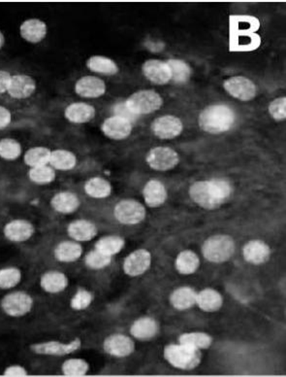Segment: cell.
<instances>
[{
  "label": "cell",
  "instance_id": "cell-1",
  "mask_svg": "<svg viewBox=\"0 0 286 377\" xmlns=\"http://www.w3.org/2000/svg\"><path fill=\"white\" fill-rule=\"evenodd\" d=\"M231 193V185L225 179L195 182L189 189L191 200L196 205L208 210L217 209L224 205Z\"/></svg>",
  "mask_w": 286,
  "mask_h": 377
},
{
  "label": "cell",
  "instance_id": "cell-2",
  "mask_svg": "<svg viewBox=\"0 0 286 377\" xmlns=\"http://www.w3.org/2000/svg\"><path fill=\"white\" fill-rule=\"evenodd\" d=\"M235 120V113L228 105H210L201 112L199 126L204 132L219 135L231 130Z\"/></svg>",
  "mask_w": 286,
  "mask_h": 377
},
{
  "label": "cell",
  "instance_id": "cell-3",
  "mask_svg": "<svg viewBox=\"0 0 286 377\" xmlns=\"http://www.w3.org/2000/svg\"><path fill=\"white\" fill-rule=\"evenodd\" d=\"M164 357L177 369L191 371L195 369L201 362L200 349L185 345V344H172L164 349Z\"/></svg>",
  "mask_w": 286,
  "mask_h": 377
},
{
  "label": "cell",
  "instance_id": "cell-4",
  "mask_svg": "<svg viewBox=\"0 0 286 377\" xmlns=\"http://www.w3.org/2000/svg\"><path fill=\"white\" fill-rule=\"evenodd\" d=\"M205 259L212 263H224L235 252V241L229 236H213L205 241L202 247Z\"/></svg>",
  "mask_w": 286,
  "mask_h": 377
},
{
  "label": "cell",
  "instance_id": "cell-5",
  "mask_svg": "<svg viewBox=\"0 0 286 377\" xmlns=\"http://www.w3.org/2000/svg\"><path fill=\"white\" fill-rule=\"evenodd\" d=\"M163 100L154 91L145 90L134 93L128 98L124 105L131 113L147 115L154 113L163 106Z\"/></svg>",
  "mask_w": 286,
  "mask_h": 377
},
{
  "label": "cell",
  "instance_id": "cell-6",
  "mask_svg": "<svg viewBox=\"0 0 286 377\" xmlns=\"http://www.w3.org/2000/svg\"><path fill=\"white\" fill-rule=\"evenodd\" d=\"M0 308L9 317H23L34 308V299L25 292H11L1 299Z\"/></svg>",
  "mask_w": 286,
  "mask_h": 377
},
{
  "label": "cell",
  "instance_id": "cell-7",
  "mask_svg": "<svg viewBox=\"0 0 286 377\" xmlns=\"http://www.w3.org/2000/svg\"><path fill=\"white\" fill-rule=\"evenodd\" d=\"M180 156L169 147H156L147 155V163L152 170L166 172L172 170L179 163Z\"/></svg>",
  "mask_w": 286,
  "mask_h": 377
},
{
  "label": "cell",
  "instance_id": "cell-8",
  "mask_svg": "<svg viewBox=\"0 0 286 377\" xmlns=\"http://www.w3.org/2000/svg\"><path fill=\"white\" fill-rule=\"evenodd\" d=\"M81 339H75L74 341L68 343H60V341H50L44 343H34L30 345V351L34 354L41 356H67L72 354L75 351L81 348Z\"/></svg>",
  "mask_w": 286,
  "mask_h": 377
},
{
  "label": "cell",
  "instance_id": "cell-9",
  "mask_svg": "<svg viewBox=\"0 0 286 377\" xmlns=\"http://www.w3.org/2000/svg\"><path fill=\"white\" fill-rule=\"evenodd\" d=\"M115 217L123 225L139 224L146 217V209L138 201L124 200L119 201L114 210Z\"/></svg>",
  "mask_w": 286,
  "mask_h": 377
},
{
  "label": "cell",
  "instance_id": "cell-10",
  "mask_svg": "<svg viewBox=\"0 0 286 377\" xmlns=\"http://www.w3.org/2000/svg\"><path fill=\"white\" fill-rule=\"evenodd\" d=\"M224 87L225 91L231 97L241 100V102H250L257 97V86L247 77H231V78L225 80Z\"/></svg>",
  "mask_w": 286,
  "mask_h": 377
},
{
  "label": "cell",
  "instance_id": "cell-11",
  "mask_svg": "<svg viewBox=\"0 0 286 377\" xmlns=\"http://www.w3.org/2000/svg\"><path fill=\"white\" fill-rule=\"evenodd\" d=\"M151 128L156 137L160 139H173L179 137L184 126L178 117L166 115L152 122Z\"/></svg>",
  "mask_w": 286,
  "mask_h": 377
},
{
  "label": "cell",
  "instance_id": "cell-12",
  "mask_svg": "<svg viewBox=\"0 0 286 377\" xmlns=\"http://www.w3.org/2000/svg\"><path fill=\"white\" fill-rule=\"evenodd\" d=\"M34 231V225L27 220L16 219L4 226L3 235L10 242L23 243L32 238Z\"/></svg>",
  "mask_w": 286,
  "mask_h": 377
},
{
  "label": "cell",
  "instance_id": "cell-13",
  "mask_svg": "<svg viewBox=\"0 0 286 377\" xmlns=\"http://www.w3.org/2000/svg\"><path fill=\"white\" fill-rule=\"evenodd\" d=\"M36 91V82L32 77L25 74L12 75L9 84V97L14 100H25L32 97Z\"/></svg>",
  "mask_w": 286,
  "mask_h": 377
},
{
  "label": "cell",
  "instance_id": "cell-14",
  "mask_svg": "<svg viewBox=\"0 0 286 377\" xmlns=\"http://www.w3.org/2000/svg\"><path fill=\"white\" fill-rule=\"evenodd\" d=\"M152 255L146 249L136 250L126 258L123 271L130 276H139L146 273L151 266Z\"/></svg>",
  "mask_w": 286,
  "mask_h": 377
},
{
  "label": "cell",
  "instance_id": "cell-15",
  "mask_svg": "<svg viewBox=\"0 0 286 377\" xmlns=\"http://www.w3.org/2000/svg\"><path fill=\"white\" fill-rule=\"evenodd\" d=\"M103 348L107 354L114 356V357L123 358L132 354L135 346L130 337L117 334H112L105 339Z\"/></svg>",
  "mask_w": 286,
  "mask_h": 377
},
{
  "label": "cell",
  "instance_id": "cell-16",
  "mask_svg": "<svg viewBox=\"0 0 286 377\" xmlns=\"http://www.w3.org/2000/svg\"><path fill=\"white\" fill-rule=\"evenodd\" d=\"M102 130L111 139L123 140L130 137L132 132V124L123 117L112 116L103 122Z\"/></svg>",
  "mask_w": 286,
  "mask_h": 377
},
{
  "label": "cell",
  "instance_id": "cell-17",
  "mask_svg": "<svg viewBox=\"0 0 286 377\" xmlns=\"http://www.w3.org/2000/svg\"><path fill=\"white\" fill-rule=\"evenodd\" d=\"M142 72L147 80L156 85H166L171 81V71L167 62L149 60L142 67Z\"/></svg>",
  "mask_w": 286,
  "mask_h": 377
},
{
  "label": "cell",
  "instance_id": "cell-18",
  "mask_svg": "<svg viewBox=\"0 0 286 377\" xmlns=\"http://www.w3.org/2000/svg\"><path fill=\"white\" fill-rule=\"evenodd\" d=\"M75 92L82 98H97L106 92V85L98 77L84 76L77 81Z\"/></svg>",
  "mask_w": 286,
  "mask_h": 377
},
{
  "label": "cell",
  "instance_id": "cell-19",
  "mask_svg": "<svg viewBox=\"0 0 286 377\" xmlns=\"http://www.w3.org/2000/svg\"><path fill=\"white\" fill-rule=\"evenodd\" d=\"M48 27L45 22L39 19H29L21 25L20 34L28 43H40L45 38Z\"/></svg>",
  "mask_w": 286,
  "mask_h": 377
},
{
  "label": "cell",
  "instance_id": "cell-20",
  "mask_svg": "<svg viewBox=\"0 0 286 377\" xmlns=\"http://www.w3.org/2000/svg\"><path fill=\"white\" fill-rule=\"evenodd\" d=\"M64 116L73 124L88 123L95 117V108L88 103H71L65 108Z\"/></svg>",
  "mask_w": 286,
  "mask_h": 377
},
{
  "label": "cell",
  "instance_id": "cell-21",
  "mask_svg": "<svg viewBox=\"0 0 286 377\" xmlns=\"http://www.w3.org/2000/svg\"><path fill=\"white\" fill-rule=\"evenodd\" d=\"M40 287L48 294H60L67 289L68 278L62 271H50L40 277Z\"/></svg>",
  "mask_w": 286,
  "mask_h": 377
},
{
  "label": "cell",
  "instance_id": "cell-22",
  "mask_svg": "<svg viewBox=\"0 0 286 377\" xmlns=\"http://www.w3.org/2000/svg\"><path fill=\"white\" fill-rule=\"evenodd\" d=\"M67 233L74 241L84 242L95 238L97 235V229L95 224L88 220L81 219L70 223L67 228Z\"/></svg>",
  "mask_w": 286,
  "mask_h": 377
},
{
  "label": "cell",
  "instance_id": "cell-23",
  "mask_svg": "<svg viewBox=\"0 0 286 377\" xmlns=\"http://www.w3.org/2000/svg\"><path fill=\"white\" fill-rule=\"evenodd\" d=\"M243 254L248 263L261 264L268 261L271 250L264 241L252 240L243 247Z\"/></svg>",
  "mask_w": 286,
  "mask_h": 377
},
{
  "label": "cell",
  "instance_id": "cell-24",
  "mask_svg": "<svg viewBox=\"0 0 286 377\" xmlns=\"http://www.w3.org/2000/svg\"><path fill=\"white\" fill-rule=\"evenodd\" d=\"M83 254V247L77 241H62L56 246L53 255L56 261L60 263H74L78 261Z\"/></svg>",
  "mask_w": 286,
  "mask_h": 377
},
{
  "label": "cell",
  "instance_id": "cell-25",
  "mask_svg": "<svg viewBox=\"0 0 286 377\" xmlns=\"http://www.w3.org/2000/svg\"><path fill=\"white\" fill-rule=\"evenodd\" d=\"M80 205L78 196L71 192H60L51 200V208L60 214H71L78 209Z\"/></svg>",
  "mask_w": 286,
  "mask_h": 377
},
{
  "label": "cell",
  "instance_id": "cell-26",
  "mask_svg": "<svg viewBox=\"0 0 286 377\" xmlns=\"http://www.w3.org/2000/svg\"><path fill=\"white\" fill-rule=\"evenodd\" d=\"M145 201L150 207H159L167 200V191L165 186L158 180L152 179L145 186L144 191Z\"/></svg>",
  "mask_w": 286,
  "mask_h": 377
},
{
  "label": "cell",
  "instance_id": "cell-27",
  "mask_svg": "<svg viewBox=\"0 0 286 377\" xmlns=\"http://www.w3.org/2000/svg\"><path fill=\"white\" fill-rule=\"evenodd\" d=\"M224 304L222 295L213 289H205L197 294L196 304L206 312L219 310Z\"/></svg>",
  "mask_w": 286,
  "mask_h": 377
},
{
  "label": "cell",
  "instance_id": "cell-28",
  "mask_svg": "<svg viewBox=\"0 0 286 377\" xmlns=\"http://www.w3.org/2000/svg\"><path fill=\"white\" fill-rule=\"evenodd\" d=\"M76 165L77 158L72 152L63 149L53 150L51 152L49 165H51L53 170L67 172V170H73Z\"/></svg>",
  "mask_w": 286,
  "mask_h": 377
},
{
  "label": "cell",
  "instance_id": "cell-29",
  "mask_svg": "<svg viewBox=\"0 0 286 377\" xmlns=\"http://www.w3.org/2000/svg\"><path fill=\"white\" fill-rule=\"evenodd\" d=\"M157 332H158V326L156 321L151 317H143L135 321L130 330L133 336L142 341L152 339L156 336Z\"/></svg>",
  "mask_w": 286,
  "mask_h": 377
},
{
  "label": "cell",
  "instance_id": "cell-30",
  "mask_svg": "<svg viewBox=\"0 0 286 377\" xmlns=\"http://www.w3.org/2000/svg\"><path fill=\"white\" fill-rule=\"evenodd\" d=\"M196 297L197 293L192 288L182 287L173 292L170 301L178 310H187L196 304Z\"/></svg>",
  "mask_w": 286,
  "mask_h": 377
},
{
  "label": "cell",
  "instance_id": "cell-31",
  "mask_svg": "<svg viewBox=\"0 0 286 377\" xmlns=\"http://www.w3.org/2000/svg\"><path fill=\"white\" fill-rule=\"evenodd\" d=\"M86 67L95 73L107 75V76L116 75L119 72L117 63L111 58L103 57V56H93V57L88 58V62H86Z\"/></svg>",
  "mask_w": 286,
  "mask_h": 377
},
{
  "label": "cell",
  "instance_id": "cell-32",
  "mask_svg": "<svg viewBox=\"0 0 286 377\" xmlns=\"http://www.w3.org/2000/svg\"><path fill=\"white\" fill-rule=\"evenodd\" d=\"M84 192L93 198H106L111 194L112 186L106 179L93 177L84 184Z\"/></svg>",
  "mask_w": 286,
  "mask_h": 377
},
{
  "label": "cell",
  "instance_id": "cell-33",
  "mask_svg": "<svg viewBox=\"0 0 286 377\" xmlns=\"http://www.w3.org/2000/svg\"><path fill=\"white\" fill-rule=\"evenodd\" d=\"M51 150L43 146L28 149L23 156V161L30 168L48 165L50 163Z\"/></svg>",
  "mask_w": 286,
  "mask_h": 377
},
{
  "label": "cell",
  "instance_id": "cell-34",
  "mask_svg": "<svg viewBox=\"0 0 286 377\" xmlns=\"http://www.w3.org/2000/svg\"><path fill=\"white\" fill-rule=\"evenodd\" d=\"M200 261L195 253L191 250H185L180 253L177 260H176V269L180 273L184 275H192L195 273L199 268Z\"/></svg>",
  "mask_w": 286,
  "mask_h": 377
},
{
  "label": "cell",
  "instance_id": "cell-35",
  "mask_svg": "<svg viewBox=\"0 0 286 377\" xmlns=\"http://www.w3.org/2000/svg\"><path fill=\"white\" fill-rule=\"evenodd\" d=\"M166 62L170 69L171 80L180 85L189 82L191 76V69L189 63L182 60H176V58H171Z\"/></svg>",
  "mask_w": 286,
  "mask_h": 377
},
{
  "label": "cell",
  "instance_id": "cell-36",
  "mask_svg": "<svg viewBox=\"0 0 286 377\" xmlns=\"http://www.w3.org/2000/svg\"><path fill=\"white\" fill-rule=\"evenodd\" d=\"M124 244L126 243H124L123 238H121V236H104L95 243V249L112 257L121 252L124 247Z\"/></svg>",
  "mask_w": 286,
  "mask_h": 377
},
{
  "label": "cell",
  "instance_id": "cell-37",
  "mask_svg": "<svg viewBox=\"0 0 286 377\" xmlns=\"http://www.w3.org/2000/svg\"><path fill=\"white\" fill-rule=\"evenodd\" d=\"M22 278V271L16 266L0 269V290H10L17 287Z\"/></svg>",
  "mask_w": 286,
  "mask_h": 377
},
{
  "label": "cell",
  "instance_id": "cell-38",
  "mask_svg": "<svg viewBox=\"0 0 286 377\" xmlns=\"http://www.w3.org/2000/svg\"><path fill=\"white\" fill-rule=\"evenodd\" d=\"M22 145L13 138L0 139V158L8 161H16L22 155Z\"/></svg>",
  "mask_w": 286,
  "mask_h": 377
},
{
  "label": "cell",
  "instance_id": "cell-39",
  "mask_svg": "<svg viewBox=\"0 0 286 377\" xmlns=\"http://www.w3.org/2000/svg\"><path fill=\"white\" fill-rule=\"evenodd\" d=\"M56 177V170L49 165L32 168L28 172L30 181L37 185L51 184L55 181Z\"/></svg>",
  "mask_w": 286,
  "mask_h": 377
},
{
  "label": "cell",
  "instance_id": "cell-40",
  "mask_svg": "<svg viewBox=\"0 0 286 377\" xmlns=\"http://www.w3.org/2000/svg\"><path fill=\"white\" fill-rule=\"evenodd\" d=\"M180 343L197 349H207L212 344V337L205 332H189L180 336Z\"/></svg>",
  "mask_w": 286,
  "mask_h": 377
},
{
  "label": "cell",
  "instance_id": "cell-41",
  "mask_svg": "<svg viewBox=\"0 0 286 377\" xmlns=\"http://www.w3.org/2000/svg\"><path fill=\"white\" fill-rule=\"evenodd\" d=\"M90 366L83 359H68L62 364V371L65 376H84L88 374Z\"/></svg>",
  "mask_w": 286,
  "mask_h": 377
},
{
  "label": "cell",
  "instance_id": "cell-42",
  "mask_svg": "<svg viewBox=\"0 0 286 377\" xmlns=\"http://www.w3.org/2000/svg\"><path fill=\"white\" fill-rule=\"evenodd\" d=\"M111 256L104 254V253L98 251V250H93V251L88 252L84 258V263L86 266L91 269H102L107 268L110 264H111Z\"/></svg>",
  "mask_w": 286,
  "mask_h": 377
},
{
  "label": "cell",
  "instance_id": "cell-43",
  "mask_svg": "<svg viewBox=\"0 0 286 377\" xmlns=\"http://www.w3.org/2000/svg\"><path fill=\"white\" fill-rule=\"evenodd\" d=\"M93 301V294L86 289H79L72 297L70 306L77 311L84 310L91 306Z\"/></svg>",
  "mask_w": 286,
  "mask_h": 377
},
{
  "label": "cell",
  "instance_id": "cell-44",
  "mask_svg": "<svg viewBox=\"0 0 286 377\" xmlns=\"http://www.w3.org/2000/svg\"><path fill=\"white\" fill-rule=\"evenodd\" d=\"M286 98H276L269 105V113L276 121L285 120L286 117Z\"/></svg>",
  "mask_w": 286,
  "mask_h": 377
},
{
  "label": "cell",
  "instance_id": "cell-45",
  "mask_svg": "<svg viewBox=\"0 0 286 377\" xmlns=\"http://www.w3.org/2000/svg\"><path fill=\"white\" fill-rule=\"evenodd\" d=\"M3 374L5 376H27L28 372L21 365H12L4 369Z\"/></svg>",
  "mask_w": 286,
  "mask_h": 377
},
{
  "label": "cell",
  "instance_id": "cell-46",
  "mask_svg": "<svg viewBox=\"0 0 286 377\" xmlns=\"http://www.w3.org/2000/svg\"><path fill=\"white\" fill-rule=\"evenodd\" d=\"M12 122V114L10 110L0 105V130L8 128Z\"/></svg>",
  "mask_w": 286,
  "mask_h": 377
},
{
  "label": "cell",
  "instance_id": "cell-47",
  "mask_svg": "<svg viewBox=\"0 0 286 377\" xmlns=\"http://www.w3.org/2000/svg\"><path fill=\"white\" fill-rule=\"evenodd\" d=\"M11 76L10 72L0 70V95H4L7 93L9 84H10Z\"/></svg>",
  "mask_w": 286,
  "mask_h": 377
},
{
  "label": "cell",
  "instance_id": "cell-48",
  "mask_svg": "<svg viewBox=\"0 0 286 377\" xmlns=\"http://www.w3.org/2000/svg\"><path fill=\"white\" fill-rule=\"evenodd\" d=\"M4 43H5V37H4L3 34L0 32V50H1L2 47L4 46Z\"/></svg>",
  "mask_w": 286,
  "mask_h": 377
}]
</instances>
